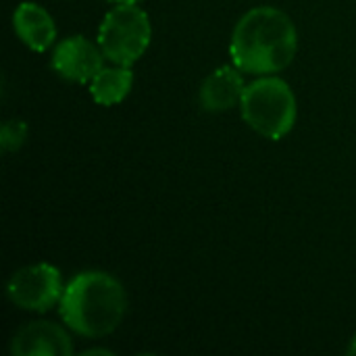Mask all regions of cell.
I'll list each match as a JSON object with an SVG mask.
<instances>
[{
	"mask_svg": "<svg viewBox=\"0 0 356 356\" xmlns=\"http://www.w3.org/2000/svg\"><path fill=\"white\" fill-rule=\"evenodd\" d=\"M298 29L277 6H257L240 17L232 31L229 54L238 69L252 75L284 71L296 56Z\"/></svg>",
	"mask_w": 356,
	"mask_h": 356,
	"instance_id": "6da1fadb",
	"label": "cell"
},
{
	"mask_svg": "<svg viewBox=\"0 0 356 356\" xmlns=\"http://www.w3.org/2000/svg\"><path fill=\"white\" fill-rule=\"evenodd\" d=\"M63 323L77 336L102 338L113 334L127 311L123 284L106 271H81L65 286L58 302Z\"/></svg>",
	"mask_w": 356,
	"mask_h": 356,
	"instance_id": "7a4b0ae2",
	"label": "cell"
},
{
	"mask_svg": "<svg viewBox=\"0 0 356 356\" xmlns=\"http://www.w3.org/2000/svg\"><path fill=\"white\" fill-rule=\"evenodd\" d=\"M240 111L246 125L257 134L267 140H282L296 125L298 102L286 79L277 75H259V79L246 83Z\"/></svg>",
	"mask_w": 356,
	"mask_h": 356,
	"instance_id": "3957f363",
	"label": "cell"
},
{
	"mask_svg": "<svg viewBox=\"0 0 356 356\" xmlns=\"http://www.w3.org/2000/svg\"><path fill=\"white\" fill-rule=\"evenodd\" d=\"M150 42L152 25L146 10L138 4L113 6L98 27V44L104 56L115 65L131 67L144 56Z\"/></svg>",
	"mask_w": 356,
	"mask_h": 356,
	"instance_id": "277c9868",
	"label": "cell"
},
{
	"mask_svg": "<svg viewBox=\"0 0 356 356\" xmlns=\"http://www.w3.org/2000/svg\"><path fill=\"white\" fill-rule=\"evenodd\" d=\"M65 286L60 271L50 263H35L15 271L6 284L8 300L23 311L46 313L63 298Z\"/></svg>",
	"mask_w": 356,
	"mask_h": 356,
	"instance_id": "5b68a950",
	"label": "cell"
},
{
	"mask_svg": "<svg viewBox=\"0 0 356 356\" xmlns=\"http://www.w3.org/2000/svg\"><path fill=\"white\" fill-rule=\"evenodd\" d=\"M104 52L100 44L86 35H69L52 50V69L67 81L90 83L104 67Z\"/></svg>",
	"mask_w": 356,
	"mask_h": 356,
	"instance_id": "8992f818",
	"label": "cell"
},
{
	"mask_svg": "<svg viewBox=\"0 0 356 356\" xmlns=\"http://www.w3.org/2000/svg\"><path fill=\"white\" fill-rule=\"evenodd\" d=\"M75 353L67 330L52 321H31L10 340L13 356H71Z\"/></svg>",
	"mask_w": 356,
	"mask_h": 356,
	"instance_id": "52a82bcc",
	"label": "cell"
},
{
	"mask_svg": "<svg viewBox=\"0 0 356 356\" xmlns=\"http://www.w3.org/2000/svg\"><path fill=\"white\" fill-rule=\"evenodd\" d=\"M244 90V71L236 65H223L207 75L198 90V102L207 113H225L240 106Z\"/></svg>",
	"mask_w": 356,
	"mask_h": 356,
	"instance_id": "ba28073f",
	"label": "cell"
},
{
	"mask_svg": "<svg viewBox=\"0 0 356 356\" xmlns=\"http://www.w3.org/2000/svg\"><path fill=\"white\" fill-rule=\"evenodd\" d=\"M13 29L17 38L33 52L48 50L56 40V23L52 15L38 2H21L15 8Z\"/></svg>",
	"mask_w": 356,
	"mask_h": 356,
	"instance_id": "9c48e42d",
	"label": "cell"
},
{
	"mask_svg": "<svg viewBox=\"0 0 356 356\" xmlns=\"http://www.w3.org/2000/svg\"><path fill=\"white\" fill-rule=\"evenodd\" d=\"M134 86V71L125 65L102 67L90 81V94L96 104L113 106L127 98Z\"/></svg>",
	"mask_w": 356,
	"mask_h": 356,
	"instance_id": "30bf717a",
	"label": "cell"
},
{
	"mask_svg": "<svg viewBox=\"0 0 356 356\" xmlns=\"http://www.w3.org/2000/svg\"><path fill=\"white\" fill-rule=\"evenodd\" d=\"M29 136V127L23 119H8L0 129V146L4 152H17Z\"/></svg>",
	"mask_w": 356,
	"mask_h": 356,
	"instance_id": "8fae6325",
	"label": "cell"
},
{
	"mask_svg": "<svg viewBox=\"0 0 356 356\" xmlns=\"http://www.w3.org/2000/svg\"><path fill=\"white\" fill-rule=\"evenodd\" d=\"M83 355H113V353L104 348H90V350H83Z\"/></svg>",
	"mask_w": 356,
	"mask_h": 356,
	"instance_id": "7c38bea8",
	"label": "cell"
},
{
	"mask_svg": "<svg viewBox=\"0 0 356 356\" xmlns=\"http://www.w3.org/2000/svg\"><path fill=\"white\" fill-rule=\"evenodd\" d=\"M108 2H115V4H138L140 0H108Z\"/></svg>",
	"mask_w": 356,
	"mask_h": 356,
	"instance_id": "4fadbf2b",
	"label": "cell"
},
{
	"mask_svg": "<svg viewBox=\"0 0 356 356\" xmlns=\"http://www.w3.org/2000/svg\"><path fill=\"white\" fill-rule=\"evenodd\" d=\"M348 355H356V336H355V338H353L350 346H348Z\"/></svg>",
	"mask_w": 356,
	"mask_h": 356,
	"instance_id": "5bb4252c",
	"label": "cell"
}]
</instances>
